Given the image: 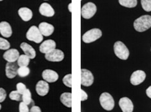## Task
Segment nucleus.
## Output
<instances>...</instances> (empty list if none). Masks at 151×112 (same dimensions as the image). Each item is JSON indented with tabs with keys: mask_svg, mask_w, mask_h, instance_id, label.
I'll list each match as a JSON object with an SVG mask.
<instances>
[{
	"mask_svg": "<svg viewBox=\"0 0 151 112\" xmlns=\"http://www.w3.org/2000/svg\"><path fill=\"white\" fill-rule=\"evenodd\" d=\"M64 53L59 49H54L50 52L45 54V59L50 62H60L64 59Z\"/></svg>",
	"mask_w": 151,
	"mask_h": 112,
	"instance_id": "nucleus-8",
	"label": "nucleus"
},
{
	"mask_svg": "<svg viewBox=\"0 0 151 112\" xmlns=\"http://www.w3.org/2000/svg\"><path fill=\"white\" fill-rule=\"evenodd\" d=\"M30 59L29 57L26 56L25 54H23V55L19 56V58L17 61L18 62V66H28L30 63Z\"/></svg>",
	"mask_w": 151,
	"mask_h": 112,
	"instance_id": "nucleus-22",
	"label": "nucleus"
},
{
	"mask_svg": "<svg viewBox=\"0 0 151 112\" xmlns=\"http://www.w3.org/2000/svg\"><path fill=\"white\" fill-rule=\"evenodd\" d=\"M38 29L43 36H50L54 31V27L53 25L46 22H42L39 25Z\"/></svg>",
	"mask_w": 151,
	"mask_h": 112,
	"instance_id": "nucleus-16",
	"label": "nucleus"
},
{
	"mask_svg": "<svg viewBox=\"0 0 151 112\" xmlns=\"http://www.w3.org/2000/svg\"><path fill=\"white\" fill-rule=\"evenodd\" d=\"M42 77L47 83H55L59 79V75L52 70L47 69L43 71Z\"/></svg>",
	"mask_w": 151,
	"mask_h": 112,
	"instance_id": "nucleus-12",
	"label": "nucleus"
},
{
	"mask_svg": "<svg viewBox=\"0 0 151 112\" xmlns=\"http://www.w3.org/2000/svg\"><path fill=\"white\" fill-rule=\"evenodd\" d=\"M81 101H85L87 100L88 99V95L87 93L85 92V91L83 90H81Z\"/></svg>",
	"mask_w": 151,
	"mask_h": 112,
	"instance_id": "nucleus-33",
	"label": "nucleus"
},
{
	"mask_svg": "<svg viewBox=\"0 0 151 112\" xmlns=\"http://www.w3.org/2000/svg\"><path fill=\"white\" fill-rule=\"evenodd\" d=\"M30 72V70L28 66H20L18 69V75L21 77L28 76Z\"/></svg>",
	"mask_w": 151,
	"mask_h": 112,
	"instance_id": "nucleus-25",
	"label": "nucleus"
},
{
	"mask_svg": "<svg viewBox=\"0 0 151 112\" xmlns=\"http://www.w3.org/2000/svg\"><path fill=\"white\" fill-rule=\"evenodd\" d=\"M151 27V16L144 15L136 19L134 22V28L139 32H145Z\"/></svg>",
	"mask_w": 151,
	"mask_h": 112,
	"instance_id": "nucleus-1",
	"label": "nucleus"
},
{
	"mask_svg": "<svg viewBox=\"0 0 151 112\" xmlns=\"http://www.w3.org/2000/svg\"><path fill=\"white\" fill-rule=\"evenodd\" d=\"M56 43L52 39H48L45 41L40 46V51L42 54H47L51 51L56 49Z\"/></svg>",
	"mask_w": 151,
	"mask_h": 112,
	"instance_id": "nucleus-11",
	"label": "nucleus"
},
{
	"mask_svg": "<svg viewBox=\"0 0 151 112\" xmlns=\"http://www.w3.org/2000/svg\"><path fill=\"white\" fill-rule=\"evenodd\" d=\"M146 94H147V96L150 98V99H151V86H149L146 90Z\"/></svg>",
	"mask_w": 151,
	"mask_h": 112,
	"instance_id": "nucleus-35",
	"label": "nucleus"
},
{
	"mask_svg": "<svg viewBox=\"0 0 151 112\" xmlns=\"http://www.w3.org/2000/svg\"><path fill=\"white\" fill-rule=\"evenodd\" d=\"M9 98L12 101H20L22 100V94L19 93L17 90H14L10 93Z\"/></svg>",
	"mask_w": 151,
	"mask_h": 112,
	"instance_id": "nucleus-26",
	"label": "nucleus"
},
{
	"mask_svg": "<svg viewBox=\"0 0 151 112\" xmlns=\"http://www.w3.org/2000/svg\"><path fill=\"white\" fill-rule=\"evenodd\" d=\"M1 105L0 104V110H1Z\"/></svg>",
	"mask_w": 151,
	"mask_h": 112,
	"instance_id": "nucleus-37",
	"label": "nucleus"
},
{
	"mask_svg": "<svg viewBox=\"0 0 151 112\" xmlns=\"http://www.w3.org/2000/svg\"><path fill=\"white\" fill-rule=\"evenodd\" d=\"M19 52L17 49H9L3 54V57L8 63H15L19 57Z\"/></svg>",
	"mask_w": 151,
	"mask_h": 112,
	"instance_id": "nucleus-10",
	"label": "nucleus"
},
{
	"mask_svg": "<svg viewBox=\"0 0 151 112\" xmlns=\"http://www.w3.org/2000/svg\"><path fill=\"white\" fill-rule=\"evenodd\" d=\"M141 4L144 11L146 12L151 11V0H141Z\"/></svg>",
	"mask_w": 151,
	"mask_h": 112,
	"instance_id": "nucleus-28",
	"label": "nucleus"
},
{
	"mask_svg": "<svg viewBox=\"0 0 151 112\" xmlns=\"http://www.w3.org/2000/svg\"><path fill=\"white\" fill-rule=\"evenodd\" d=\"M97 7L94 3L89 2L85 4L81 8V14L85 19H91L96 13Z\"/></svg>",
	"mask_w": 151,
	"mask_h": 112,
	"instance_id": "nucleus-6",
	"label": "nucleus"
},
{
	"mask_svg": "<svg viewBox=\"0 0 151 112\" xmlns=\"http://www.w3.org/2000/svg\"><path fill=\"white\" fill-rule=\"evenodd\" d=\"M11 47V44L7 40L0 37V50H7Z\"/></svg>",
	"mask_w": 151,
	"mask_h": 112,
	"instance_id": "nucleus-27",
	"label": "nucleus"
},
{
	"mask_svg": "<svg viewBox=\"0 0 151 112\" xmlns=\"http://www.w3.org/2000/svg\"><path fill=\"white\" fill-rule=\"evenodd\" d=\"M39 12L42 16L46 17H52L55 14L54 9L47 3H43L40 5Z\"/></svg>",
	"mask_w": 151,
	"mask_h": 112,
	"instance_id": "nucleus-17",
	"label": "nucleus"
},
{
	"mask_svg": "<svg viewBox=\"0 0 151 112\" xmlns=\"http://www.w3.org/2000/svg\"><path fill=\"white\" fill-rule=\"evenodd\" d=\"M22 101L27 105H29L32 103V95L29 89H27L26 91L22 94Z\"/></svg>",
	"mask_w": 151,
	"mask_h": 112,
	"instance_id": "nucleus-24",
	"label": "nucleus"
},
{
	"mask_svg": "<svg viewBox=\"0 0 151 112\" xmlns=\"http://www.w3.org/2000/svg\"><path fill=\"white\" fill-rule=\"evenodd\" d=\"M114 51L115 55L119 59L127 60L129 58V51L127 47L122 41H117L114 45Z\"/></svg>",
	"mask_w": 151,
	"mask_h": 112,
	"instance_id": "nucleus-2",
	"label": "nucleus"
},
{
	"mask_svg": "<svg viewBox=\"0 0 151 112\" xmlns=\"http://www.w3.org/2000/svg\"><path fill=\"white\" fill-rule=\"evenodd\" d=\"M60 101L63 105L68 108L72 107V93L65 92L61 95Z\"/></svg>",
	"mask_w": 151,
	"mask_h": 112,
	"instance_id": "nucleus-21",
	"label": "nucleus"
},
{
	"mask_svg": "<svg viewBox=\"0 0 151 112\" xmlns=\"http://www.w3.org/2000/svg\"><path fill=\"white\" fill-rule=\"evenodd\" d=\"M18 64L14 63H7L5 66V74L9 79H13L18 75Z\"/></svg>",
	"mask_w": 151,
	"mask_h": 112,
	"instance_id": "nucleus-14",
	"label": "nucleus"
},
{
	"mask_svg": "<svg viewBox=\"0 0 151 112\" xmlns=\"http://www.w3.org/2000/svg\"><path fill=\"white\" fill-rule=\"evenodd\" d=\"M94 83V76L87 69L81 70V84L84 86H90Z\"/></svg>",
	"mask_w": 151,
	"mask_h": 112,
	"instance_id": "nucleus-7",
	"label": "nucleus"
},
{
	"mask_svg": "<svg viewBox=\"0 0 151 112\" xmlns=\"http://www.w3.org/2000/svg\"><path fill=\"white\" fill-rule=\"evenodd\" d=\"M16 88H17V91H18L19 93L21 94H23L27 90V88L25 84H24L22 83H19L16 84Z\"/></svg>",
	"mask_w": 151,
	"mask_h": 112,
	"instance_id": "nucleus-30",
	"label": "nucleus"
},
{
	"mask_svg": "<svg viewBox=\"0 0 151 112\" xmlns=\"http://www.w3.org/2000/svg\"><path fill=\"white\" fill-rule=\"evenodd\" d=\"M6 97V92L3 88H0V103H3Z\"/></svg>",
	"mask_w": 151,
	"mask_h": 112,
	"instance_id": "nucleus-32",
	"label": "nucleus"
},
{
	"mask_svg": "<svg viewBox=\"0 0 151 112\" xmlns=\"http://www.w3.org/2000/svg\"><path fill=\"white\" fill-rule=\"evenodd\" d=\"M36 91L40 96H45L49 91V83L45 81H39L36 85Z\"/></svg>",
	"mask_w": 151,
	"mask_h": 112,
	"instance_id": "nucleus-15",
	"label": "nucleus"
},
{
	"mask_svg": "<svg viewBox=\"0 0 151 112\" xmlns=\"http://www.w3.org/2000/svg\"><path fill=\"white\" fill-rule=\"evenodd\" d=\"M22 50L23 51L24 54L28 56L30 59H34L36 56V50L34 49L32 46L25 42H23L20 45Z\"/></svg>",
	"mask_w": 151,
	"mask_h": 112,
	"instance_id": "nucleus-18",
	"label": "nucleus"
},
{
	"mask_svg": "<svg viewBox=\"0 0 151 112\" xmlns=\"http://www.w3.org/2000/svg\"><path fill=\"white\" fill-rule=\"evenodd\" d=\"M0 34L2 36L6 38L10 37L12 34L11 26L6 21L0 22Z\"/></svg>",
	"mask_w": 151,
	"mask_h": 112,
	"instance_id": "nucleus-19",
	"label": "nucleus"
},
{
	"mask_svg": "<svg viewBox=\"0 0 151 112\" xmlns=\"http://www.w3.org/2000/svg\"><path fill=\"white\" fill-rule=\"evenodd\" d=\"M119 106L123 112H132L134 110V105L132 101L126 97L120 99Z\"/></svg>",
	"mask_w": 151,
	"mask_h": 112,
	"instance_id": "nucleus-13",
	"label": "nucleus"
},
{
	"mask_svg": "<svg viewBox=\"0 0 151 112\" xmlns=\"http://www.w3.org/2000/svg\"><path fill=\"white\" fill-rule=\"evenodd\" d=\"M99 103L102 108L107 111H111L114 108V100L111 95L107 92L101 94L99 97Z\"/></svg>",
	"mask_w": 151,
	"mask_h": 112,
	"instance_id": "nucleus-3",
	"label": "nucleus"
},
{
	"mask_svg": "<svg viewBox=\"0 0 151 112\" xmlns=\"http://www.w3.org/2000/svg\"><path fill=\"white\" fill-rule=\"evenodd\" d=\"M102 36V32L99 29H93L85 32L82 36V40L85 43H91L99 39Z\"/></svg>",
	"mask_w": 151,
	"mask_h": 112,
	"instance_id": "nucleus-5",
	"label": "nucleus"
},
{
	"mask_svg": "<svg viewBox=\"0 0 151 112\" xmlns=\"http://www.w3.org/2000/svg\"><path fill=\"white\" fill-rule=\"evenodd\" d=\"M119 3L127 8H134L136 6L138 1L137 0H119Z\"/></svg>",
	"mask_w": 151,
	"mask_h": 112,
	"instance_id": "nucleus-23",
	"label": "nucleus"
},
{
	"mask_svg": "<svg viewBox=\"0 0 151 112\" xmlns=\"http://www.w3.org/2000/svg\"><path fill=\"white\" fill-rule=\"evenodd\" d=\"M27 39L36 43H40L43 41V36L36 26H32L29 29L26 34Z\"/></svg>",
	"mask_w": 151,
	"mask_h": 112,
	"instance_id": "nucleus-4",
	"label": "nucleus"
},
{
	"mask_svg": "<svg viewBox=\"0 0 151 112\" xmlns=\"http://www.w3.org/2000/svg\"><path fill=\"white\" fill-rule=\"evenodd\" d=\"M18 14L24 21H29L32 19L33 14L31 10L27 7L20 8L18 10Z\"/></svg>",
	"mask_w": 151,
	"mask_h": 112,
	"instance_id": "nucleus-20",
	"label": "nucleus"
},
{
	"mask_svg": "<svg viewBox=\"0 0 151 112\" xmlns=\"http://www.w3.org/2000/svg\"><path fill=\"white\" fill-rule=\"evenodd\" d=\"M146 78V73L142 70H136L134 72L130 77V83L132 85L137 86L142 83Z\"/></svg>",
	"mask_w": 151,
	"mask_h": 112,
	"instance_id": "nucleus-9",
	"label": "nucleus"
},
{
	"mask_svg": "<svg viewBox=\"0 0 151 112\" xmlns=\"http://www.w3.org/2000/svg\"><path fill=\"white\" fill-rule=\"evenodd\" d=\"M30 112H42L41 110V108L37 106H33L30 108Z\"/></svg>",
	"mask_w": 151,
	"mask_h": 112,
	"instance_id": "nucleus-34",
	"label": "nucleus"
},
{
	"mask_svg": "<svg viewBox=\"0 0 151 112\" xmlns=\"http://www.w3.org/2000/svg\"><path fill=\"white\" fill-rule=\"evenodd\" d=\"M63 83L65 86L72 88V74H67L63 78Z\"/></svg>",
	"mask_w": 151,
	"mask_h": 112,
	"instance_id": "nucleus-29",
	"label": "nucleus"
},
{
	"mask_svg": "<svg viewBox=\"0 0 151 112\" xmlns=\"http://www.w3.org/2000/svg\"><path fill=\"white\" fill-rule=\"evenodd\" d=\"M3 1V0H0V1Z\"/></svg>",
	"mask_w": 151,
	"mask_h": 112,
	"instance_id": "nucleus-38",
	"label": "nucleus"
},
{
	"mask_svg": "<svg viewBox=\"0 0 151 112\" xmlns=\"http://www.w3.org/2000/svg\"><path fill=\"white\" fill-rule=\"evenodd\" d=\"M19 112H30L28 105H27L23 102L20 103L19 104Z\"/></svg>",
	"mask_w": 151,
	"mask_h": 112,
	"instance_id": "nucleus-31",
	"label": "nucleus"
},
{
	"mask_svg": "<svg viewBox=\"0 0 151 112\" xmlns=\"http://www.w3.org/2000/svg\"><path fill=\"white\" fill-rule=\"evenodd\" d=\"M68 10L70 12H72V3H70L69 5H68Z\"/></svg>",
	"mask_w": 151,
	"mask_h": 112,
	"instance_id": "nucleus-36",
	"label": "nucleus"
}]
</instances>
